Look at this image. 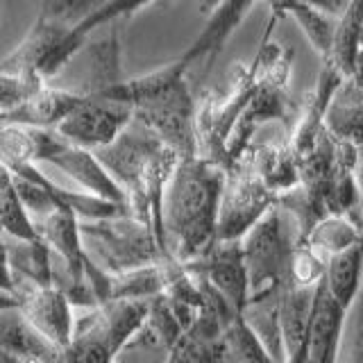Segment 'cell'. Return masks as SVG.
I'll list each match as a JSON object with an SVG mask.
<instances>
[{
    "label": "cell",
    "mask_w": 363,
    "mask_h": 363,
    "mask_svg": "<svg viewBox=\"0 0 363 363\" xmlns=\"http://www.w3.org/2000/svg\"><path fill=\"white\" fill-rule=\"evenodd\" d=\"M89 66H91V77L84 89L91 96H107L128 79L121 66V37L113 23H111L109 37L91 45Z\"/></svg>",
    "instance_id": "603a6c76"
},
{
    "label": "cell",
    "mask_w": 363,
    "mask_h": 363,
    "mask_svg": "<svg viewBox=\"0 0 363 363\" xmlns=\"http://www.w3.org/2000/svg\"><path fill=\"white\" fill-rule=\"evenodd\" d=\"M327 264L329 257L320 252L311 243H298L291 259V279L298 284H306V286H315L327 275Z\"/></svg>",
    "instance_id": "836d02e7"
},
{
    "label": "cell",
    "mask_w": 363,
    "mask_h": 363,
    "mask_svg": "<svg viewBox=\"0 0 363 363\" xmlns=\"http://www.w3.org/2000/svg\"><path fill=\"white\" fill-rule=\"evenodd\" d=\"M45 86V79L37 73L14 71V68H0V116L23 105L30 96Z\"/></svg>",
    "instance_id": "d6a6232c"
},
{
    "label": "cell",
    "mask_w": 363,
    "mask_h": 363,
    "mask_svg": "<svg viewBox=\"0 0 363 363\" xmlns=\"http://www.w3.org/2000/svg\"><path fill=\"white\" fill-rule=\"evenodd\" d=\"M79 227L89 257L111 275L164 259L155 227L130 211L79 220Z\"/></svg>",
    "instance_id": "3957f363"
},
{
    "label": "cell",
    "mask_w": 363,
    "mask_h": 363,
    "mask_svg": "<svg viewBox=\"0 0 363 363\" xmlns=\"http://www.w3.org/2000/svg\"><path fill=\"white\" fill-rule=\"evenodd\" d=\"M89 98L86 89H55L41 86L23 105L0 116L3 123L34 125V128H57L68 113L75 111Z\"/></svg>",
    "instance_id": "e0dca14e"
},
{
    "label": "cell",
    "mask_w": 363,
    "mask_h": 363,
    "mask_svg": "<svg viewBox=\"0 0 363 363\" xmlns=\"http://www.w3.org/2000/svg\"><path fill=\"white\" fill-rule=\"evenodd\" d=\"M147 318V300L111 298L75 315L66 361H116L123 345Z\"/></svg>",
    "instance_id": "277c9868"
},
{
    "label": "cell",
    "mask_w": 363,
    "mask_h": 363,
    "mask_svg": "<svg viewBox=\"0 0 363 363\" xmlns=\"http://www.w3.org/2000/svg\"><path fill=\"white\" fill-rule=\"evenodd\" d=\"M347 309L329 291L325 277L315 289L309 336H306V361L311 363H334L340 357L343 345Z\"/></svg>",
    "instance_id": "4fadbf2b"
},
{
    "label": "cell",
    "mask_w": 363,
    "mask_h": 363,
    "mask_svg": "<svg viewBox=\"0 0 363 363\" xmlns=\"http://www.w3.org/2000/svg\"><path fill=\"white\" fill-rule=\"evenodd\" d=\"M223 338H225L227 361H272L257 332L245 323L243 313H236L230 327L225 329Z\"/></svg>",
    "instance_id": "4dcf8cb0"
},
{
    "label": "cell",
    "mask_w": 363,
    "mask_h": 363,
    "mask_svg": "<svg viewBox=\"0 0 363 363\" xmlns=\"http://www.w3.org/2000/svg\"><path fill=\"white\" fill-rule=\"evenodd\" d=\"M166 143L159 139V134L155 130H150L143 121L134 116L132 123L116 139L107 145L96 147L94 152L109 168V173L116 177L118 184L128 191V200H130L141 193L152 157Z\"/></svg>",
    "instance_id": "ba28073f"
},
{
    "label": "cell",
    "mask_w": 363,
    "mask_h": 363,
    "mask_svg": "<svg viewBox=\"0 0 363 363\" xmlns=\"http://www.w3.org/2000/svg\"><path fill=\"white\" fill-rule=\"evenodd\" d=\"M357 79V82L363 84V45H361V50H359V57H357V68H354V75H352Z\"/></svg>",
    "instance_id": "60d3db41"
},
{
    "label": "cell",
    "mask_w": 363,
    "mask_h": 363,
    "mask_svg": "<svg viewBox=\"0 0 363 363\" xmlns=\"http://www.w3.org/2000/svg\"><path fill=\"white\" fill-rule=\"evenodd\" d=\"M147 327L152 329V332L162 338V343L173 350L175 343L182 338V334L186 332L184 323L179 320V315L175 311L173 302L166 293H159V295H152L150 300H147V318H145Z\"/></svg>",
    "instance_id": "1f68e13d"
},
{
    "label": "cell",
    "mask_w": 363,
    "mask_h": 363,
    "mask_svg": "<svg viewBox=\"0 0 363 363\" xmlns=\"http://www.w3.org/2000/svg\"><path fill=\"white\" fill-rule=\"evenodd\" d=\"M277 202L286 211H291L293 218L298 220L304 241H306V236H309V232L315 227V223L323 220L325 216H329L325 200L320 196H315V193L309 186H304L302 182L289 191H281L277 196Z\"/></svg>",
    "instance_id": "f546056e"
},
{
    "label": "cell",
    "mask_w": 363,
    "mask_h": 363,
    "mask_svg": "<svg viewBox=\"0 0 363 363\" xmlns=\"http://www.w3.org/2000/svg\"><path fill=\"white\" fill-rule=\"evenodd\" d=\"M164 293L162 261H152L139 268H130L111 275V298L150 300L152 295Z\"/></svg>",
    "instance_id": "f1b7e54d"
},
{
    "label": "cell",
    "mask_w": 363,
    "mask_h": 363,
    "mask_svg": "<svg viewBox=\"0 0 363 363\" xmlns=\"http://www.w3.org/2000/svg\"><path fill=\"white\" fill-rule=\"evenodd\" d=\"M363 241V227L347 213H329L306 236V243H311L327 257H332L340 250H347Z\"/></svg>",
    "instance_id": "4316f807"
},
{
    "label": "cell",
    "mask_w": 363,
    "mask_h": 363,
    "mask_svg": "<svg viewBox=\"0 0 363 363\" xmlns=\"http://www.w3.org/2000/svg\"><path fill=\"white\" fill-rule=\"evenodd\" d=\"M252 3L255 0H223L213 11H209L207 26L202 28L196 41L186 48V52L182 55L186 64L193 66L196 62L204 60L207 62L204 64V71H209L211 64L216 62V55L225 48V43L230 41L234 30L241 26V21L245 18Z\"/></svg>",
    "instance_id": "ac0fdd59"
},
{
    "label": "cell",
    "mask_w": 363,
    "mask_h": 363,
    "mask_svg": "<svg viewBox=\"0 0 363 363\" xmlns=\"http://www.w3.org/2000/svg\"><path fill=\"white\" fill-rule=\"evenodd\" d=\"M343 79L345 75L340 73L332 62H323L315 84L309 94H306L304 105H300L298 118H295L293 128L286 134V139L295 150V155H298V159L309 152L318 143V139L323 136V132L327 130L325 118H327L329 100H332L334 91L338 89V84L343 82Z\"/></svg>",
    "instance_id": "7c38bea8"
},
{
    "label": "cell",
    "mask_w": 363,
    "mask_h": 363,
    "mask_svg": "<svg viewBox=\"0 0 363 363\" xmlns=\"http://www.w3.org/2000/svg\"><path fill=\"white\" fill-rule=\"evenodd\" d=\"M64 350L34 327L18 306H0V363H57Z\"/></svg>",
    "instance_id": "8fae6325"
},
{
    "label": "cell",
    "mask_w": 363,
    "mask_h": 363,
    "mask_svg": "<svg viewBox=\"0 0 363 363\" xmlns=\"http://www.w3.org/2000/svg\"><path fill=\"white\" fill-rule=\"evenodd\" d=\"M0 220H3V234L16 236V238H41V230L32 213L23 204L18 191L14 186V177L7 166H0Z\"/></svg>",
    "instance_id": "83f0119b"
},
{
    "label": "cell",
    "mask_w": 363,
    "mask_h": 363,
    "mask_svg": "<svg viewBox=\"0 0 363 363\" xmlns=\"http://www.w3.org/2000/svg\"><path fill=\"white\" fill-rule=\"evenodd\" d=\"M186 268L207 277L236 311H243L250 298V275L243 255V238L213 241L202 255L184 261Z\"/></svg>",
    "instance_id": "30bf717a"
},
{
    "label": "cell",
    "mask_w": 363,
    "mask_h": 363,
    "mask_svg": "<svg viewBox=\"0 0 363 363\" xmlns=\"http://www.w3.org/2000/svg\"><path fill=\"white\" fill-rule=\"evenodd\" d=\"M150 3H152V0H107V3L102 7H98L94 14H89L86 18H82L73 28L77 30V34L89 37L91 32H96L102 26L116 23L118 18H130L132 14H136V11L143 9L145 5H150Z\"/></svg>",
    "instance_id": "e575fe53"
},
{
    "label": "cell",
    "mask_w": 363,
    "mask_h": 363,
    "mask_svg": "<svg viewBox=\"0 0 363 363\" xmlns=\"http://www.w3.org/2000/svg\"><path fill=\"white\" fill-rule=\"evenodd\" d=\"M347 334V343L340 347V359L345 361H363V284L361 291L357 295V300L352 302L347 309V320H345V332Z\"/></svg>",
    "instance_id": "8d00e7d4"
},
{
    "label": "cell",
    "mask_w": 363,
    "mask_h": 363,
    "mask_svg": "<svg viewBox=\"0 0 363 363\" xmlns=\"http://www.w3.org/2000/svg\"><path fill=\"white\" fill-rule=\"evenodd\" d=\"M361 45H363V0H350L345 11L338 16L329 62L345 77H352L357 68V57Z\"/></svg>",
    "instance_id": "cb8c5ba5"
},
{
    "label": "cell",
    "mask_w": 363,
    "mask_h": 363,
    "mask_svg": "<svg viewBox=\"0 0 363 363\" xmlns=\"http://www.w3.org/2000/svg\"><path fill=\"white\" fill-rule=\"evenodd\" d=\"M302 3L320 9V11H325V14L340 16L345 11V7L350 5V0H302Z\"/></svg>",
    "instance_id": "74e56055"
},
{
    "label": "cell",
    "mask_w": 363,
    "mask_h": 363,
    "mask_svg": "<svg viewBox=\"0 0 363 363\" xmlns=\"http://www.w3.org/2000/svg\"><path fill=\"white\" fill-rule=\"evenodd\" d=\"M286 14L300 26L306 41H309V45L315 50V55L320 57V62H329L334 37H336L338 16L325 14V11L306 5L302 0H293L286 7Z\"/></svg>",
    "instance_id": "484cf974"
},
{
    "label": "cell",
    "mask_w": 363,
    "mask_h": 363,
    "mask_svg": "<svg viewBox=\"0 0 363 363\" xmlns=\"http://www.w3.org/2000/svg\"><path fill=\"white\" fill-rule=\"evenodd\" d=\"M223 3V0H200V14L207 16L209 11H213L216 7H218Z\"/></svg>",
    "instance_id": "f35d334b"
},
{
    "label": "cell",
    "mask_w": 363,
    "mask_h": 363,
    "mask_svg": "<svg viewBox=\"0 0 363 363\" xmlns=\"http://www.w3.org/2000/svg\"><path fill=\"white\" fill-rule=\"evenodd\" d=\"M86 37L77 34V30L68 23L52 21L45 14H37L32 28L23 37V41L11 50L0 68H14V71L37 73L43 79L57 75L71 62V57L82 48Z\"/></svg>",
    "instance_id": "52a82bcc"
},
{
    "label": "cell",
    "mask_w": 363,
    "mask_h": 363,
    "mask_svg": "<svg viewBox=\"0 0 363 363\" xmlns=\"http://www.w3.org/2000/svg\"><path fill=\"white\" fill-rule=\"evenodd\" d=\"M189 68L184 57H177L150 73L125 79L105 96L130 102L134 116L155 130L179 157L198 155V100L186 82Z\"/></svg>",
    "instance_id": "7a4b0ae2"
},
{
    "label": "cell",
    "mask_w": 363,
    "mask_h": 363,
    "mask_svg": "<svg viewBox=\"0 0 363 363\" xmlns=\"http://www.w3.org/2000/svg\"><path fill=\"white\" fill-rule=\"evenodd\" d=\"M284 286V284H281ZM281 286L266 289L259 293H250V298L243 306L245 323L257 332L261 343L268 350L272 361H289L286 347H284V334H281V315H279V291Z\"/></svg>",
    "instance_id": "d6986e66"
},
{
    "label": "cell",
    "mask_w": 363,
    "mask_h": 363,
    "mask_svg": "<svg viewBox=\"0 0 363 363\" xmlns=\"http://www.w3.org/2000/svg\"><path fill=\"white\" fill-rule=\"evenodd\" d=\"M68 143L55 128H34V125L3 123L0 128V162L16 164H50V159Z\"/></svg>",
    "instance_id": "2e32d148"
},
{
    "label": "cell",
    "mask_w": 363,
    "mask_h": 363,
    "mask_svg": "<svg viewBox=\"0 0 363 363\" xmlns=\"http://www.w3.org/2000/svg\"><path fill=\"white\" fill-rule=\"evenodd\" d=\"M225 164L202 155L179 157L164 196V227L170 255L189 261L216 241L227 182Z\"/></svg>",
    "instance_id": "6da1fadb"
},
{
    "label": "cell",
    "mask_w": 363,
    "mask_h": 363,
    "mask_svg": "<svg viewBox=\"0 0 363 363\" xmlns=\"http://www.w3.org/2000/svg\"><path fill=\"white\" fill-rule=\"evenodd\" d=\"M50 164L55 168H60L79 189L128 207V191L118 184L116 177L109 173V168L100 162L98 155L91 150V147L68 141L62 150L50 159Z\"/></svg>",
    "instance_id": "5bb4252c"
},
{
    "label": "cell",
    "mask_w": 363,
    "mask_h": 363,
    "mask_svg": "<svg viewBox=\"0 0 363 363\" xmlns=\"http://www.w3.org/2000/svg\"><path fill=\"white\" fill-rule=\"evenodd\" d=\"M325 281L334 298L350 309L363 284V241L329 257Z\"/></svg>",
    "instance_id": "d4e9b609"
},
{
    "label": "cell",
    "mask_w": 363,
    "mask_h": 363,
    "mask_svg": "<svg viewBox=\"0 0 363 363\" xmlns=\"http://www.w3.org/2000/svg\"><path fill=\"white\" fill-rule=\"evenodd\" d=\"M275 202H277V193L257 173L250 157L247 155L238 157L230 166V170H227V182L218 209L216 241L243 238Z\"/></svg>",
    "instance_id": "8992f818"
},
{
    "label": "cell",
    "mask_w": 363,
    "mask_h": 363,
    "mask_svg": "<svg viewBox=\"0 0 363 363\" xmlns=\"http://www.w3.org/2000/svg\"><path fill=\"white\" fill-rule=\"evenodd\" d=\"M325 123L336 139L363 147V84L354 77H345L334 91Z\"/></svg>",
    "instance_id": "44dd1931"
},
{
    "label": "cell",
    "mask_w": 363,
    "mask_h": 363,
    "mask_svg": "<svg viewBox=\"0 0 363 363\" xmlns=\"http://www.w3.org/2000/svg\"><path fill=\"white\" fill-rule=\"evenodd\" d=\"M107 0H43L39 11L52 21L77 26L79 21L94 14L98 7L105 5Z\"/></svg>",
    "instance_id": "d590c367"
},
{
    "label": "cell",
    "mask_w": 363,
    "mask_h": 363,
    "mask_svg": "<svg viewBox=\"0 0 363 363\" xmlns=\"http://www.w3.org/2000/svg\"><path fill=\"white\" fill-rule=\"evenodd\" d=\"M132 118H134V107L130 102L89 94V98L82 105L68 113L55 130L71 143L96 150V147L107 145L116 139L132 123Z\"/></svg>",
    "instance_id": "9c48e42d"
},
{
    "label": "cell",
    "mask_w": 363,
    "mask_h": 363,
    "mask_svg": "<svg viewBox=\"0 0 363 363\" xmlns=\"http://www.w3.org/2000/svg\"><path fill=\"white\" fill-rule=\"evenodd\" d=\"M357 182L361 189V200H363V147H359V162H357Z\"/></svg>",
    "instance_id": "ab89813d"
},
{
    "label": "cell",
    "mask_w": 363,
    "mask_h": 363,
    "mask_svg": "<svg viewBox=\"0 0 363 363\" xmlns=\"http://www.w3.org/2000/svg\"><path fill=\"white\" fill-rule=\"evenodd\" d=\"M302 232L293 213L279 202L261 216L243 236V255L250 275V293L275 289L291 279V259Z\"/></svg>",
    "instance_id": "5b68a950"
},
{
    "label": "cell",
    "mask_w": 363,
    "mask_h": 363,
    "mask_svg": "<svg viewBox=\"0 0 363 363\" xmlns=\"http://www.w3.org/2000/svg\"><path fill=\"white\" fill-rule=\"evenodd\" d=\"M318 284L315 286H306V284L289 279L279 291L281 334L284 347H286V359L291 363L306 361V336H309V323Z\"/></svg>",
    "instance_id": "9a60e30c"
},
{
    "label": "cell",
    "mask_w": 363,
    "mask_h": 363,
    "mask_svg": "<svg viewBox=\"0 0 363 363\" xmlns=\"http://www.w3.org/2000/svg\"><path fill=\"white\" fill-rule=\"evenodd\" d=\"M3 252L5 266L16 270L18 275L28 277L39 286H52L55 268H52V247L41 238H16L3 234Z\"/></svg>",
    "instance_id": "7402d4cb"
},
{
    "label": "cell",
    "mask_w": 363,
    "mask_h": 363,
    "mask_svg": "<svg viewBox=\"0 0 363 363\" xmlns=\"http://www.w3.org/2000/svg\"><path fill=\"white\" fill-rule=\"evenodd\" d=\"M245 155L255 164L257 173L264 177V182L277 196L281 191H289L300 184V159L286 136L281 141H270L261 145L252 143L245 150Z\"/></svg>",
    "instance_id": "ffe728a7"
}]
</instances>
